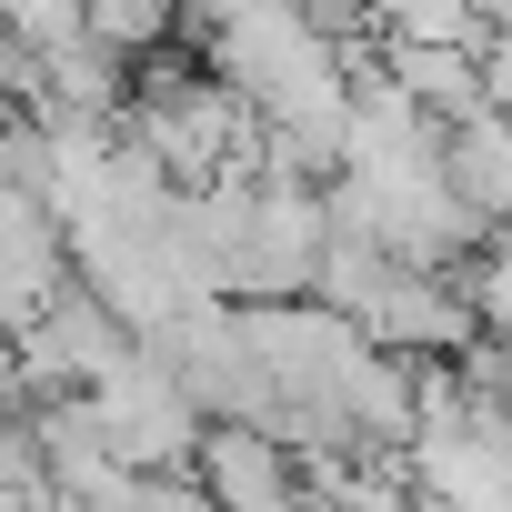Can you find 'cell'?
Masks as SVG:
<instances>
[{
	"label": "cell",
	"mask_w": 512,
	"mask_h": 512,
	"mask_svg": "<svg viewBox=\"0 0 512 512\" xmlns=\"http://www.w3.org/2000/svg\"><path fill=\"white\" fill-rule=\"evenodd\" d=\"M91 412H101V442H111L121 472H191L201 412H191V392H181L151 352H131V372H111V382L91 392Z\"/></svg>",
	"instance_id": "1"
},
{
	"label": "cell",
	"mask_w": 512,
	"mask_h": 512,
	"mask_svg": "<svg viewBox=\"0 0 512 512\" xmlns=\"http://www.w3.org/2000/svg\"><path fill=\"white\" fill-rule=\"evenodd\" d=\"M352 332H362L372 352H402V362H452V352L472 342V302H462L452 272H412V262H392L382 292L352 312Z\"/></svg>",
	"instance_id": "2"
},
{
	"label": "cell",
	"mask_w": 512,
	"mask_h": 512,
	"mask_svg": "<svg viewBox=\"0 0 512 512\" xmlns=\"http://www.w3.org/2000/svg\"><path fill=\"white\" fill-rule=\"evenodd\" d=\"M191 482H201L211 512H302V462H292V442L251 432V422H201Z\"/></svg>",
	"instance_id": "3"
},
{
	"label": "cell",
	"mask_w": 512,
	"mask_h": 512,
	"mask_svg": "<svg viewBox=\"0 0 512 512\" xmlns=\"http://www.w3.org/2000/svg\"><path fill=\"white\" fill-rule=\"evenodd\" d=\"M71 282V241L41 201H0V332H31L51 312V292Z\"/></svg>",
	"instance_id": "4"
},
{
	"label": "cell",
	"mask_w": 512,
	"mask_h": 512,
	"mask_svg": "<svg viewBox=\"0 0 512 512\" xmlns=\"http://www.w3.org/2000/svg\"><path fill=\"white\" fill-rule=\"evenodd\" d=\"M382 71L402 81V101H412L432 131H462V121L492 111V91H482V41H472V51H402V41H382Z\"/></svg>",
	"instance_id": "5"
},
{
	"label": "cell",
	"mask_w": 512,
	"mask_h": 512,
	"mask_svg": "<svg viewBox=\"0 0 512 512\" xmlns=\"http://www.w3.org/2000/svg\"><path fill=\"white\" fill-rule=\"evenodd\" d=\"M81 31L121 61H151L181 41V0H81Z\"/></svg>",
	"instance_id": "6"
},
{
	"label": "cell",
	"mask_w": 512,
	"mask_h": 512,
	"mask_svg": "<svg viewBox=\"0 0 512 512\" xmlns=\"http://www.w3.org/2000/svg\"><path fill=\"white\" fill-rule=\"evenodd\" d=\"M452 282H462V302H472V332L512 352V231H492V241L472 251Z\"/></svg>",
	"instance_id": "7"
},
{
	"label": "cell",
	"mask_w": 512,
	"mask_h": 512,
	"mask_svg": "<svg viewBox=\"0 0 512 512\" xmlns=\"http://www.w3.org/2000/svg\"><path fill=\"white\" fill-rule=\"evenodd\" d=\"M0 21H11V31L51 61L61 41H81V0H0Z\"/></svg>",
	"instance_id": "8"
},
{
	"label": "cell",
	"mask_w": 512,
	"mask_h": 512,
	"mask_svg": "<svg viewBox=\"0 0 512 512\" xmlns=\"http://www.w3.org/2000/svg\"><path fill=\"white\" fill-rule=\"evenodd\" d=\"M0 101H11V111H31V101H41V51H31L11 21H0Z\"/></svg>",
	"instance_id": "9"
},
{
	"label": "cell",
	"mask_w": 512,
	"mask_h": 512,
	"mask_svg": "<svg viewBox=\"0 0 512 512\" xmlns=\"http://www.w3.org/2000/svg\"><path fill=\"white\" fill-rule=\"evenodd\" d=\"M502 422H512V382H502Z\"/></svg>",
	"instance_id": "10"
}]
</instances>
